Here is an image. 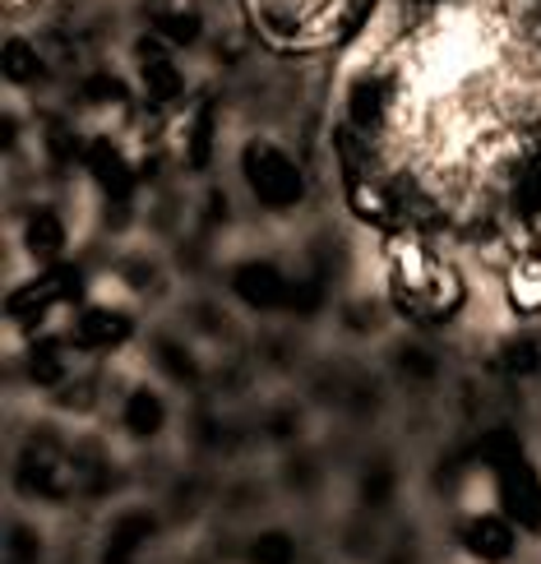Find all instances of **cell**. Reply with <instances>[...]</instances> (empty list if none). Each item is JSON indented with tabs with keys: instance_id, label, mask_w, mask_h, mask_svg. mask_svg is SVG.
Listing matches in <instances>:
<instances>
[{
	"instance_id": "obj_15",
	"label": "cell",
	"mask_w": 541,
	"mask_h": 564,
	"mask_svg": "<svg viewBox=\"0 0 541 564\" xmlns=\"http://www.w3.org/2000/svg\"><path fill=\"white\" fill-rule=\"evenodd\" d=\"M23 250H29L33 260L56 264L65 254V223H61V214H52V208H37V214H29V223H23Z\"/></svg>"
},
{
	"instance_id": "obj_1",
	"label": "cell",
	"mask_w": 541,
	"mask_h": 564,
	"mask_svg": "<svg viewBox=\"0 0 541 564\" xmlns=\"http://www.w3.org/2000/svg\"><path fill=\"white\" fill-rule=\"evenodd\" d=\"M477 454L496 486V509H505L523 536H541V473L523 454V440L513 431H490Z\"/></svg>"
},
{
	"instance_id": "obj_16",
	"label": "cell",
	"mask_w": 541,
	"mask_h": 564,
	"mask_svg": "<svg viewBox=\"0 0 541 564\" xmlns=\"http://www.w3.org/2000/svg\"><path fill=\"white\" fill-rule=\"evenodd\" d=\"M505 288H509V305L519 315H537L541 311V250L519 254V260L509 264Z\"/></svg>"
},
{
	"instance_id": "obj_21",
	"label": "cell",
	"mask_w": 541,
	"mask_h": 564,
	"mask_svg": "<svg viewBox=\"0 0 541 564\" xmlns=\"http://www.w3.org/2000/svg\"><path fill=\"white\" fill-rule=\"evenodd\" d=\"M214 130H218L214 107H199L195 121H191V139H185V162H191L195 172H204L208 158H214Z\"/></svg>"
},
{
	"instance_id": "obj_5",
	"label": "cell",
	"mask_w": 541,
	"mask_h": 564,
	"mask_svg": "<svg viewBox=\"0 0 541 564\" xmlns=\"http://www.w3.org/2000/svg\"><path fill=\"white\" fill-rule=\"evenodd\" d=\"M162 532V519L158 509L149 505H130L121 509L116 519L107 523L102 532V551H98V564H139V555H144Z\"/></svg>"
},
{
	"instance_id": "obj_12",
	"label": "cell",
	"mask_w": 541,
	"mask_h": 564,
	"mask_svg": "<svg viewBox=\"0 0 541 564\" xmlns=\"http://www.w3.org/2000/svg\"><path fill=\"white\" fill-rule=\"evenodd\" d=\"M463 296H467L463 273H458L454 264L435 260L431 288H426V296H421V315H431V319H454V315L463 311Z\"/></svg>"
},
{
	"instance_id": "obj_6",
	"label": "cell",
	"mask_w": 541,
	"mask_h": 564,
	"mask_svg": "<svg viewBox=\"0 0 541 564\" xmlns=\"http://www.w3.org/2000/svg\"><path fill=\"white\" fill-rule=\"evenodd\" d=\"M56 301H79V278H75V269L52 264L37 282L19 288V292L10 296V319L23 324V328H37Z\"/></svg>"
},
{
	"instance_id": "obj_26",
	"label": "cell",
	"mask_w": 541,
	"mask_h": 564,
	"mask_svg": "<svg viewBox=\"0 0 541 564\" xmlns=\"http://www.w3.org/2000/svg\"><path fill=\"white\" fill-rule=\"evenodd\" d=\"M519 204H523V214H541V153L523 167V176H519Z\"/></svg>"
},
{
	"instance_id": "obj_4",
	"label": "cell",
	"mask_w": 541,
	"mask_h": 564,
	"mask_svg": "<svg viewBox=\"0 0 541 564\" xmlns=\"http://www.w3.org/2000/svg\"><path fill=\"white\" fill-rule=\"evenodd\" d=\"M458 551L473 564H513L523 551V528L505 509H477L458 523Z\"/></svg>"
},
{
	"instance_id": "obj_10",
	"label": "cell",
	"mask_w": 541,
	"mask_h": 564,
	"mask_svg": "<svg viewBox=\"0 0 541 564\" xmlns=\"http://www.w3.org/2000/svg\"><path fill=\"white\" fill-rule=\"evenodd\" d=\"M121 426L130 440L149 444L167 431V398H162L153 384H134L126 398H121Z\"/></svg>"
},
{
	"instance_id": "obj_18",
	"label": "cell",
	"mask_w": 541,
	"mask_h": 564,
	"mask_svg": "<svg viewBox=\"0 0 541 564\" xmlns=\"http://www.w3.org/2000/svg\"><path fill=\"white\" fill-rule=\"evenodd\" d=\"M347 204H351V214H357L361 223H389L393 218V199L375 181H366V176L347 181Z\"/></svg>"
},
{
	"instance_id": "obj_19",
	"label": "cell",
	"mask_w": 541,
	"mask_h": 564,
	"mask_svg": "<svg viewBox=\"0 0 541 564\" xmlns=\"http://www.w3.org/2000/svg\"><path fill=\"white\" fill-rule=\"evenodd\" d=\"M6 75H10V84H42L46 79V65L29 46V37H6Z\"/></svg>"
},
{
	"instance_id": "obj_29",
	"label": "cell",
	"mask_w": 541,
	"mask_h": 564,
	"mask_svg": "<svg viewBox=\"0 0 541 564\" xmlns=\"http://www.w3.org/2000/svg\"><path fill=\"white\" fill-rule=\"evenodd\" d=\"M532 231H537V246H541V214L532 218Z\"/></svg>"
},
{
	"instance_id": "obj_8",
	"label": "cell",
	"mask_w": 541,
	"mask_h": 564,
	"mask_svg": "<svg viewBox=\"0 0 541 564\" xmlns=\"http://www.w3.org/2000/svg\"><path fill=\"white\" fill-rule=\"evenodd\" d=\"M167 46H172V42H162V37H144V42L134 46V56H139V79H144L149 102H158V107L176 102L181 88H185L176 61L167 56Z\"/></svg>"
},
{
	"instance_id": "obj_22",
	"label": "cell",
	"mask_w": 541,
	"mask_h": 564,
	"mask_svg": "<svg viewBox=\"0 0 541 564\" xmlns=\"http://www.w3.org/2000/svg\"><path fill=\"white\" fill-rule=\"evenodd\" d=\"M153 357H158L162 375H172L176 384H199V361H195V357H191V351H185L181 343H172V338H158Z\"/></svg>"
},
{
	"instance_id": "obj_7",
	"label": "cell",
	"mask_w": 541,
	"mask_h": 564,
	"mask_svg": "<svg viewBox=\"0 0 541 564\" xmlns=\"http://www.w3.org/2000/svg\"><path fill=\"white\" fill-rule=\"evenodd\" d=\"M231 292H237L246 305H255V311H278V305H292L296 282L282 278V269L269 260H250L231 273Z\"/></svg>"
},
{
	"instance_id": "obj_27",
	"label": "cell",
	"mask_w": 541,
	"mask_h": 564,
	"mask_svg": "<svg viewBox=\"0 0 541 564\" xmlns=\"http://www.w3.org/2000/svg\"><path fill=\"white\" fill-rule=\"evenodd\" d=\"M398 370H403L408 380H435L440 361L431 357V351H421V347H403L398 351Z\"/></svg>"
},
{
	"instance_id": "obj_24",
	"label": "cell",
	"mask_w": 541,
	"mask_h": 564,
	"mask_svg": "<svg viewBox=\"0 0 541 564\" xmlns=\"http://www.w3.org/2000/svg\"><path fill=\"white\" fill-rule=\"evenodd\" d=\"M42 532L33 523H10V536H6V555L10 564H42Z\"/></svg>"
},
{
	"instance_id": "obj_20",
	"label": "cell",
	"mask_w": 541,
	"mask_h": 564,
	"mask_svg": "<svg viewBox=\"0 0 541 564\" xmlns=\"http://www.w3.org/2000/svg\"><path fill=\"white\" fill-rule=\"evenodd\" d=\"M393 496H398V473H393V467H389V463L366 467V473H361V486H357L361 509H385Z\"/></svg>"
},
{
	"instance_id": "obj_23",
	"label": "cell",
	"mask_w": 541,
	"mask_h": 564,
	"mask_svg": "<svg viewBox=\"0 0 541 564\" xmlns=\"http://www.w3.org/2000/svg\"><path fill=\"white\" fill-rule=\"evenodd\" d=\"M199 33H204V19L195 10H172L158 19V37L172 46H191V42H199Z\"/></svg>"
},
{
	"instance_id": "obj_25",
	"label": "cell",
	"mask_w": 541,
	"mask_h": 564,
	"mask_svg": "<svg viewBox=\"0 0 541 564\" xmlns=\"http://www.w3.org/2000/svg\"><path fill=\"white\" fill-rule=\"evenodd\" d=\"M505 370L519 375V380L537 375V370H541V338H509V347H505Z\"/></svg>"
},
{
	"instance_id": "obj_13",
	"label": "cell",
	"mask_w": 541,
	"mask_h": 564,
	"mask_svg": "<svg viewBox=\"0 0 541 564\" xmlns=\"http://www.w3.org/2000/svg\"><path fill=\"white\" fill-rule=\"evenodd\" d=\"M29 380L37 389H65L69 384V347L61 338H33V347H29Z\"/></svg>"
},
{
	"instance_id": "obj_11",
	"label": "cell",
	"mask_w": 541,
	"mask_h": 564,
	"mask_svg": "<svg viewBox=\"0 0 541 564\" xmlns=\"http://www.w3.org/2000/svg\"><path fill=\"white\" fill-rule=\"evenodd\" d=\"M134 334V319L126 311H111V305H98V311H84L79 324H75V347L84 351H111L130 343Z\"/></svg>"
},
{
	"instance_id": "obj_3",
	"label": "cell",
	"mask_w": 541,
	"mask_h": 564,
	"mask_svg": "<svg viewBox=\"0 0 541 564\" xmlns=\"http://www.w3.org/2000/svg\"><path fill=\"white\" fill-rule=\"evenodd\" d=\"M241 172H246V181H250L255 199H260L264 208H273V214H282V208H296L301 195H305V176H301V167H296V162L282 153L278 144H264V139L246 144Z\"/></svg>"
},
{
	"instance_id": "obj_2",
	"label": "cell",
	"mask_w": 541,
	"mask_h": 564,
	"mask_svg": "<svg viewBox=\"0 0 541 564\" xmlns=\"http://www.w3.org/2000/svg\"><path fill=\"white\" fill-rule=\"evenodd\" d=\"M19 490H29L33 500H46V505H65L75 490H84V467L79 458L65 449L56 440H29V449L19 454Z\"/></svg>"
},
{
	"instance_id": "obj_14",
	"label": "cell",
	"mask_w": 541,
	"mask_h": 564,
	"mask_svg": "<svg viewBox=\"0 0 541 564\" xmlns=\"http://www.w3.org/2000/svg\"><path fill=\"white\" fill-rule=\"evenodd\" d=\"M241 564H301V536L292 528H260L246 542Z\"/></svg>"
},
{
	"instance_id": "obj_30",
	"label": "cell",
	"mask_w": 541,
	"mask_h": 564,
	"mask_svg": "<svg viewBox=\"0 0 541 564\" xmlns=\"http://www.w3.org/2000/svg\"><path fill=\"white\" fill-rule=\"evenodd\" d=\"M6 6H29V0H6Z\"/></svg>"
},
{
	"instance_id": "obj_28",
	"label": "cell",
	"mask_w": 541,
	"mask_h": 564,
	"mask_svg": "<svg viewBox=\"0 0 541 564\" xmlns=\"http://www.w3.org/2000/svg\"><path fill=\"white\" fill-rule=\"evenodd\" d=\"M84 98L88 102H126V84L116 79V75H93L84 84Z\"/></svg>"
},
{
	"instance_id": "obj_17",
	"label": "cell",
	"mask_w": 541,
	"mask_h": 564,
	"mask_svg": "<svg viewBox=\"0 0 541 564\" xmlns=\"http://www.w3.org/2000/svg\"><path fill=\"white\" fill-rule=\"evenodd\" d=\"M385 111H389V84L385 79H357L351 84V98H347V116H351V126H357L361 134L375 130L385 121Z\"/></svg>"
},
{
	"instance_id": "obj_9",
	"label": "cell",
	"mask_w": 541,
	"mask_h": 564,
	"mask_svg": "<svg viewBox=\"0 0 541 564\" xmlns=\"http://www.w3.org/2000/svg\"><path fill=\"white\" fill-rule=\"evenodd\" d=\"M84 162H88L93 181L102 185V195H107L116 208H126V199H130V191H134V172H130L126 153L116 149L111 139H93V144L84 149Z\"/></svg>"
}]
</instances>
